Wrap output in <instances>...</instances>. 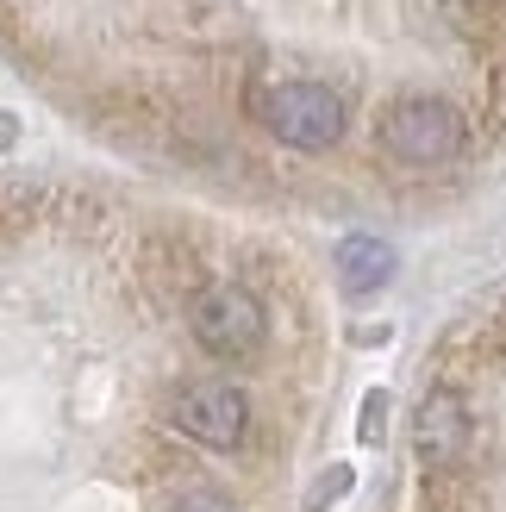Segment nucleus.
<instances>
[{
  "mask_svg": "<svg viewBox=\"0 0 506 512\" xmlns=\"http://www.w3.org/2000/svg\"><path fill=\"white\" fill-rule=\"evenodd\" d=\"M188 325H194L200 350H213V356H250L263 344V306L250 288H238V281H219V288L200 294Z\"/></svg>",
  "mask_w": 506,
  "mask_h": 512,
  "instance_id": "7ed1b4c3",
  "label": "nucleus"
},
{
  "mask_svg": "<svg viewBox=\"0 0 506 512\" xmlns=\"http://www.w3.org/2000/svg\"><path fill=\"white\" fill-rule=\"evenodd\" d=\"M175 425L207 450H232L250 431V394L238 381H194V388L175 394Z\"/></svg>",
  "mask_w": 506,
  "mask_h": 512,
  "instance_id": "20e7f679",
  "label": "nucleus"
},
{
  "mask_svg": "<svg viewBox=\"0 0 506 512\" xmlns=\"http://www.w3.org/2000/svg\"><path fill=\"white\" fill-rule=\"evenodd\" d=\"M469 400L457 388H438V394H425L419 400V419H413V438H419V456L425 463H457V456L469 450Z\"/></svg>",
  "mask_w": 506,
  "mask_h": 512,
  "instance_id": "39448f33",
  "label": "nucleus"
},
{
  "mask_svg": "<svg viewBox=\"0 0 506 512\" xmlns=\"http://www.w3.org/2000/svg\"><path fill=\"white\" fill-rule=\"evenodd\" d=\"M382 144L400 163H413V169H438V163H450L463 150V119L450 113L444 100H432V94H407V100L388 107Z\"/></svg>",
  "mask_w": 506,
  "mask_h": 512,
  "instance_id": "f03ea898",
  "label": "nucleus"
},
{
  "mask_svg": "<svg viewBox=\"0 0 506 512\" xmlns=\"http://www.w3.org/2000/svg\"><path fill=\"white\" fill-rule=\"evenodd\" d=\"M388 275H394V244L388 238H344L338 244V281L350 294H375V288H388Z\"/></svg>",
  "mask_w": 506,
  "mask_h": 512,
  "instance_id": "423d86ee",
  "label": "nucleus"
},
{
  "mask_svg": "<svg viewBox=\"0 0 506 512\" xmlns=\"http://www.w3.org/2000/svg\"><path fill=\"white\" fill-rule=\"evenodd\" d=\"M257 119L294 150H332L344 138V100L319 82H269L257 94Z\"/></svg>",
  "mask_w": 506,
  "mask_h": 512,
  "instance_id": "f257e3e1",
  "label": "nucleus"
},
{
  "mask_svg": "<svg viewBox=\"0 0 506 512\" xmlns=\"http://www.w3.org/2000/svg\"><path fill=\"white\" fill-rule=\"evenodd\" d=\"M163 512H232V500H225V494H207V488H194V494H182V500L163 506Z\"/></svg>",
  "mask_w": 506,
  "mask_h": 512,
  "instance_id": "6e6552de",
  "label": "nucleus"
},
{
  "mask_svg": "<svg viewBox=\"0 0 506 512\" xmlns=\"http://www.w3.org/2000/svg\"><path fill=\"white\" fill-rule=\"evenodd\" d=\"M382 425H388V394H369V400H363V425H357V438L375 444V438H382Z\"/></svg>",
  "mask_w": 506,
  "mask_h": 512,
  "instance_id": "0eeeda50",
  "label": "nucleus"
}]
</instances>
